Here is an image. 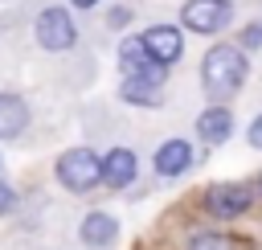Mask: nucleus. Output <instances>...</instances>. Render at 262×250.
<instances>
[{
	"label": "nucleus",
	"mask_w": 262,
	"mask_h": 250,
	"mask_svg": "<svg viewBox=\"0 0 262 250\" xmlns=\"http://www.w3.org/2000/svg\"><path fill=\"white\" fill-rule=\"evenodd\" d=\"M143 45H147V53H151L156 66H172V61L184 53L180 29H172V25H156V29H147V33H143Z\"/></svg>",
	"instance_id": "5"
},
{
	"label": "nucleus",
	"mask_w": 262,
	"mask_h": 250,
	"mask_svg": "<svg viewBox=\"0 0 262 250\" xmlns=\"http://www.w3.org/2000/svg\"><path fill=\"white\" fill-rule=\"evenodd\" d=\"M115 238H119L115 217H106V213H90V217L82 221V242H86V246H111Z\"/></svg>",
	"instance_id": "12"
},
{
	"label": "nucleus",
	"mask_w": 262,
	"mask_h": 250,
	"mask_svg": "<svg viewBox=\"0 0 262 250\" xmlns=\"http://www.w3.org/2000/svg\"><path fill=\"white\" fill-rule=\"evenodd\" d=\"M258 41H262V25H250V33H246V49H258Z\"/></svg>",
	"instance_id": "17"
},
{
	"label": "nucleus",
	"mask_w": 262,
	"mask_h": 250,
	"mask_svg": "<svg viewBox=\"0 0 262 250\" xmlns=\"http://www.w3.org/2000/svg\"><path fill=\"white\" fill-rule=\"evenodd\" d=\"M57 180H61L70 193H90V189L102 180V160H98L90 148H70V152L57 160Z\"/></svg>",
	"instance_id": "2"
},
{
	"label": "nucleus",
	"mask_w": 262,
	"mask_h": 250,
	"mask_svg": "<svg viewBox=\"0 0 262 250\" xmlns=\"http://www.w3.org/2000/svg\"><path fill=\"white\" fill-rule=\"evenodd\" d=\"M229 16H233L229 0H188V4L180 8V20H184L192 33H221V29L229 25Z\"/></svg>",
	"instance_id": "4"
},
{
	"label": "nucleus",
	"mask_w": 262,
	"mask_h": 250,
	"mask_svg": "<svg viewBox=\"0 0 262 250\" xmlns=\"http://www.w3.org/2000/svg\"><path fill=\"white\" fill-rule=\"evenodd\" d=\"M29 123V107L20 94H0V139H16Z\"/></svg>",
	"instance_id": "11"
},
{
	"label": "nucleus",
	"mask_w": 262,
	"mask_h": 250,
	"mask_svg": "<svg viewBox=\"0 0 262 250\" xmlns=\"http://www.w3.org/2000/svg\"><path fill=\"white\" fill-rule=\"evenodd\" d=\"M12 201H16V193H12V189L0 180V213H8V209H12Z\"/></svg>",
	"instance_id": "16"
},
{
	"label": "nucleus",
	"mask_w": 262,
	"mask_h": 250,
	"mask_svg": "<svg viewBox=\"0 0 262 250\" xmlns=\"http://www.w3.org/2000/svg\"><path fill=\"white\" fill-rule=\"evenodd\" d=\"M147 61H151V53H147V45H143V37H127L123 45H119V66L127 70V78L131 74H147V78H164V66H151L147 70Z\"/></svg>",
	"instance_id": "6"
},
{
	"label": "nucleus",
	"mask_w": 262,
	"mask_h": 250,
	"mask_svg": "<svg viewBox=\"0 0 262 250\" xmlns=\"http://www.w3.org/2000/svg\"><path fill=\"white\" fill-rule=\"evenodd\" d=\"M156 90H160V82H156V78H147V74H131V78L123 82V90H119V94H123L127 102H135V107H143V102H147V107H156V102H160V94H156Z\"/></svg>",
	"instance_id": "13"
},
{
	"label": "nucleus",
	"mask_w": 262,
	"mask_h": 250,
	"mask_svg": "<svg viewBox=\"0 0 262 250\" xmlns=\"http://www.w3.org/2000/svg\"><path fill=\"white\" fill-rule=\"evenodd\" d=\"M135 152H127V148H115V152H106L102 156V180L111 184V189H127L131 180H135Z\"/></svg>",
	"instance_id": "7"
},
{
	"label": "nucleus",
	"mask_w": 262,
	"mask_h": 250,
	"mask_svg": "<svg viewBox=\"0 0 262 250\" xmlns=\"http://www.w3.org/2000/svg\"><path fill=\"white\" fill-rule=\"evenodd\" d=\"M229 131H233V115H229L225 107H209V111L196 119V135H201L209 148L225 143V139H229Z\"/></svg>",
	"instance_id": "9"
},
{
	"label": "nucleus",
	"mask_w": 262,
	"mask_h": 250,
	"mask_svg": "<svg viewBox=\"0 0 262 250\" xmlns=\"http://www.w3.org/2000/svg\"><path fill=\"white\" fill-rule=\"evenodd\" d=\"M205 205L213 209V217H237L250 209V193L237 189V184H221V189H209Z\"/></svg>",
	"instance_id": "8"
},
{
	"label": "nucleus",
	"mask_w": 262,
	"mask_h": 250,
	"mask_svg": "<svg viewBox=\"0 0 262 250\" xmlns=\"http://www.w3.org/2000/svg\"><path fill=\"white\" fill-rule=\"evenodd\" d=\"M74 4H78V8H90V4H98V0H74Z\"/></svg>",
	"instance_id": "18"
},
{
	"label": "nucleus",
	"mask_w": 262,
	"mask_h": 250,
	"mask_svg": "<svg viewBox=\"0 0 262 250\" xmlns=\"http://www.w3.org/2000/svg\"><path fill=\"white\" fill-rule=\"evenodd\" d=\"M188 250H237V242L229 234H196L188 242Z\"/></svg>",
	"instance_id": "14"
},
{
	"label": "nucleus",
	"mask_w": 262,
	"mask_h": 250,
	"mask_svg": "<svg viewBox=\"0 0 262 250\" xmlns=\"http://www.w3.org/2000/svg\"><path fill=\"white\" fill-rule=\"evenodd\" d=\"M246 139H250V148H258V152H262V115H258V119L250 123V131H246Z\"/></svg>",
	"instance_id": "15"
},
{
	"label": "nucleus",
	"mask_w": 262,
	"mask_h": 250,
	"mask_svg": "<svg viewBox=\"0 0 262 250\" xmlns=\"http://www.w3.org/2000/svg\"><path fill=\"white\" fill-rule=\"evenodd\" d=\"M74 41H78V29H74V20H70L66 8H45L37 16V45L41 49L57 53V49H70Z\"/></svg>",
	"instance_id": "3"
},
{
	"label": "nucleus",
	"mask_w": 262,
	"mask_h": 250,
	"mask_svg": "<svg viewBox=\"0 0 262 250\" xmlns=\"http://www.w3.org/2000/svg\"><path fill=\"white\" fill-rule=\"evenodd\" d=\"M188 164H192V148H188L184 139L160 143V152H156V172H160V176H180Z\"/></svg>",
	"instance_id": "10"
},
{
	"label": "nucleus",
	"mask_w": 262,
	"mask_h": 250,
	"mask_svg": "<svg viewBox=\"0 0 262 250\" xmlns=\"http://www.w3.org/2000/svg\"><path fill=\"white\" fill-rule=\"evenodd\" d=\"M258 189H262V176H258Z\"/></svg>",
	"instance_id": "19"
},
{
	"label": "nucleus",
	"mask_w": 262,
	"mask_h": 250,
	"mask_svg": "<svg viewBox=\"0 0 262 250\" xmlns=\"http://www.w3.org/2000/svg\"><path fill=\"white\" fill-rule=\"evenodd\" d=\"M201 82H205V90L217 94V98L233 94V90L246 82V53H242L237 45H213V49L205 53V61H201Z\"/></svg>",
	"instance_id": "1"
}]
</instances>
